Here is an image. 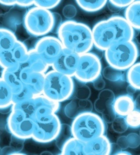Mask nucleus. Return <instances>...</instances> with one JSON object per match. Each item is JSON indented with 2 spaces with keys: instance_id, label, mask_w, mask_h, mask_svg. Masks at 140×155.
Instances as JSON below:
<instances>
[{
  "instance_id": "32",
  "label": "nucleus",
  "mask_w": 140,
  "mask_h": 155,
  "mask_svg": "<svg viewBox=\"0 0 140 155\" xmlns=\"http://www.w3.org/2000/svg\"><path fill=\"white\" fill-rule=\"evenodd\" d=\"M74 97L79 99H88L91 96V90L85 83H81L79 85H76L74 87Z\"/></svg>"
},
{
  "instance_id": "28",
  "label": "nucleus",
  "mask_w": 140,
  "mask_h": 155,
  "mask_svg": "<svg viewBox=\"0 0 140 155\" xmlns=\"http://www.w3.org/2000/svg\"><path fill=\"white\" fill-rule=\"evenodd\" d=\"M28 48L23 42L18 40L11 49V52L18 63L20 64H24L28 56Z\"/></svg>"
},
{
  "instance_id": "34",
  "label": "nucleus",
  "mask_w": 140,
  "mask_h": 155,
  "mask_svg": "<svg viewBox=\"0 0 140 155\" xmlns=\"http://www.w3.org/2000/svg\"><path fill=\"white\" fill-rule=\"evenodd\" d=\"M113 103L114 101L109 102L105 106L104 110L101 113L102 114L101 117L102 118L104 122L105 123H107V124H109V123L111 124L112 121L115 119V117H116V115L113 108Z\"/></svg>"
},
{
  "instance_id": "8",
  "label": "nucleus",
  "mask_w": 140,
  "mask_h": 155,
  "mask_svg": "<svg viewBox=\"0 0 140 155\" xmlns=\"http://www.w3.org/2000/svg\"><path fill=\"white\" fill-rule=\"evenodd\" d=\"M6 125L11 135L25 140L32 138L34 120L23 111L11 109L6 120Z\"/></svg>"
},
{
  "instance_id": "17",
  "label": "nucleus",
  "mask_w": 140,
  "mask_h": 155,
  "mask_svg": "<svg viewBox=\"0 0 140 155\" xmlns=\"http://www.w3.org/2000/svg\"><path fill=\"white\" fill-rule=\"evenodd\" d=\"M21 13L13 9L0 14V28L6 29L15 32L18 27L22 23Z\"/></svg>"
},
{
  "instance_id": "24",
  "label": "nucleus",
  "mask_w": 140,
  "mask_h": 155,
  "mask_svg": "<svg viewBox=\"0 0 140 155\" xmlns=\"http://www.w3.org/2000/svg\"><path fill=\"white\" fill-rule=\"evenodd\" d=\"M76 2L83 11L95 13L102 10L106 6L108 0H76Z\"/></svg>"
},
{
  "instance_id": "41",
  "label": "nucleus",
  "mask_w": 140,
  "mask_h": 155,
  "mask_svg": "<svg viewBox=\"0 0 140 155\" xmlns=\"http://www.w3.org/2000/svg\"><path fill=\"white\" fill-rule=\"evenodd\" d=\"M92 83H93V87L97 91L103 90V89H104L105 86H106V83H105L104 78L102 76V75H100L99 77L94 80Z\"/></svg>"
},
{
  "instance_id": "33",
  "label": "nucleus",
  "mask_w": 140,
  "mask_h": 155,
  "mask_svg": "<svg viewBox=\"0 0 140 155\" xmlns=\"http://www.w3.org/2000/svg\"><path fill=\"white\" fill-rule=\"evenodd\" d=\"M71 136H72V133H71L70 126H69L67 124H62L60 131L58 136L56 139L57 146L61 148L63 143H65L69 138H70Z\"/></svg>"
},
{
  "instance_id": "42",
  "label": "nucleus",
  "mask_w": 140,
  "mask_h": 155,
  "mask_svg": "<svg viewBox=\"0 0 140 155\" xmlns=\"http://www.w3.org/2000/svg\"><path fill=\"white\" fill-rule=\"evenodd\" d=\"M53 20H54V25H53V31H56L57 32L59 27L60 26L62 22H63V18H62L60 14H59L58 13H56V12H53Z\"/></svg>"
},
{
  "instance_id": "22",
  "label": "nucleus",
  "mask_w": 140,
  "mask_h": 155,
  "mask_svg": "<svg viewBox=\"0 0 140 155\" xmlns=\"http://www.w3.org/2000/svg\"><path fill=\"white\" fill-rule=\"evenodd\" d=\"M13 105V92L6 82L0 77V110L11 108Z\"/></svg>"
},
{
  "instance_id": "35",
  "label": "nucleus",
  "mask_w": 140,
  "mask_h": 155,
  "mask_svg": "<svg viewBox=\"0 0 140 155\" xmlns=\"http://www.w3.org/2000/svg\"><path fill=\"white\" fill-rule=\"evenodd\" d=\"M33 96L34 95L31 92V91L24 85L23 88L20 92L13 94V104L26 101V100L33 97Z\"/></svg>"
},
{
  "instance_id": "27",
  "label": "nucleus",
  "mask_w": 140,
  "mask_h": 155,
  "mask_svg": "<svg viewBox=\"0 0 140 155\" xmlns=\"http://www.w3.org/2000/svg\"><path fill=\"white\" fill-rule=\"evenodd\" d=\"M129 85L139 90L140 89V63L136 62L128 69L125 75Z\"/></svg>"
},
{
  "instance_id": "26",
  "label": "nucleus",
  "mask_w": 140,
  "mask_h": 155,
  "mask_svg": "<svg viewBox=\"0 0 140 155\" xmlns=\"http://www.w3.org/2000/svg\"><path fill=\"white\" fill-rule=\"evenodd\" d=\"M0 67L2 69H20V64L13 56L11 49L0 51Z\"/></svg>"
},
{
  "instance_id": "6",
  "label": "nucleus",
  "mask_w": 140,
  "mask_h": 155,
  "mask_svg": "<svg viewBox=\"0 0 140 155\" xmlns=\"http://www.w3.org/2000/svg\"><path fill=\"white\" fill-rule=\"evenodd\" d=\"M25 30L29 35L41 37L53 31L54 25L53 12L49 9L34 6L22 18Z\"/></svg>"
},
{
  "instance_id": "9",
  "label": "nucleus",
  "mask_w": 140,
  "mask_h": 155,
  "mask_svg": "<svg viewBox=\"0 0 140 155\" xmlns=\"http://www.w3.org/2000/svg\"><path fill=\"white\" fill-rule=\"evenodd\" d=\"M62 123L55 114L51 119L46 121H34L32 139L36 143H49L56 140L61 129Z\"/></svg>"
},
{
  "instance_id": "13",
  "label": "nucleus",
  "mask_w": 140,
  "mask_h": 155,
  "mask_svg": "<svg viewBox=\"0 0 140 155\" xmlns=\"http://www.w3.org/2000/svg\"><path fill=\"white\" fill-rule=\"evenodd\" d=\"M45 74L32 71L25 64H22L20 78L23 85L28 88L34 96L42 94Z\"/></svg>"
},
{
  "instance_id": "16",
  "label": "nucleus",
  "mask_w": 140,
  "mask_h": 155,
  "mask_svg": "<svg viewBox=\"0 0 140 155\" xmlns=\"http://www.w3.org/2000/svg\"><path fill=\"white\" fill-rule=\"evenodd\" d=\"M113 108L116 116L125 117L128 114L136 109L132 95L126 94L115 97L113 103Z\"/></svg>"
},
{
  "instance_id": "5",
  "label": "nucleus",
  "mask_w": 140,
  "mask_h": 155,
  "mask_svg": "<svg viewBox=\"0 0 140 155\" xmlns=\"http://www.w3.org/2000/svg\"><path fill=\"white\" fill-rule=\"evenodd\" d=\"M104 52L108 65L124 71L136 63L139 58L138 47L133 40L115 43Z\"/></svg>"
},
{
  "instance_id": "20",
  "label": "nucleus",
  "mask_w": 140,
  "mask_h": 155,
  "mask_svg": "<svg viewBox=\"0 0 140 155\" xmlns=\"http://www.w3.org/2000/svg\"><path fill=\"white\" fill-rule=\"evenodd\" d=\"M124 18L133 29L139 30L140 29V2L135 0L125 8Z\"/></svg>"
},
{
  "instance_id": "21",
  "label": "nucleus",
  "mask_w": 140,
  "mask_h": 155,
  "mask_svg": "<svg viewBox=\"0 0 140 155\" xmlns=\"http://www.w3.org/2000/svg\"><path fill=\"white\" fill-rule=\"evenodd\" d=\"M85 143L73 136L69 138L60 148V154L63 155H85Z\"/></svg>"
},
{
  "instance_id": "30",
  "label": "nucleus",
  "mask_w": 140,
  "mask_h": 155,
  "mask_svg": "<svg viewBox=\"0 0 140 155\" xmlns=\"http://www.w3.org/2000/svg\"><path fill=\"white\" fill-rule=\"evenodd\" d=\"M124 117L128 127L132 129L139 128L140 126V112L139 109H135Z\"/></svg>"
},
{
  "instance_id": "19",
  "label": "nucleus",
  "mask_w": 140,
  "mask_h": 155,
  "mask_svg": "<svg viewBox=\"0 0 140 155\" xmlns=\"http://www.w3.org/2000/svg\"><path fill=\"white\" fill-rule=\"evenodd\" d=\"M24 64L32 71L42 74H46L50 67V66L41 58L34 48L28 50V56Z\"/></svg>"
},
{
  "instance_id": "1",
  "label": "nucleus",
  "mask_w": 140,
  "mask_h": 155,
  "mask_svg": "<svg viewBox=\"0 0 140 155\" xmlns=\"http://www.w3.org/2000/svg\"><path fill=\"white\" fill-rule=\"evenodd\" d=\"M93 44L97 50L104 51L115 43L133 40L135 29L121 15H114L101 20L92 29Z\"/></svg>"
},
{
  "instance_id": "46",
  "label": "nucleus",
  "mask_w": 140,
  "mask_h": 155,
  "mask_svg": "<svg viewBox=\"0 0 140 155\" xmlns=\"http://www.w3.org/2000/svg\"><path fill=\"white\" fill-rule=\"evenodd\" d=\"M13 152V150L10 146H6L2 149V154H10Z\"/></svg>"
},
{
  "instance_id": "45",
  "label": "nucleus",
  "mask_w": 140,
  "mask_h": 155,
  "mask_svg": "<svg viewBox=\"0 0 140 155\" xmlns=\"http://www.w3.org/2000/svg\"><path fill=\"white\" fill-rule=\"evenodd\" d=\"M0 4L5 6H13L16 5V0H0Z\"/></svg>"
},
{
  "instance_id": "18",
  "label": "nucleus",
  "mask_w": 140,
  "mask_h": 155,
  "mask_svg": "<svg viewBox=\"0 0 140 155\" xmlns=\"http://www.w3.org/2000/svg\"><path fill=\"white\" fill-rule=\"evenodd\" d=\"M20 69H2L1 78L10 87L13 94L20 92L24 85L20 78Z\"/></svg>"
},
{
  "instance_id": "14",
  "label": "nucleus",
  "mask_w": 140,
  "mask_h": 155,
  "mask_svg": "<svg viewBox=\"0 0 140 155\" xmlns=\"http://www.w3.org/2000/svg\"><path fill=\"white\" fill-rule=\"evenodd\" d=\"M112 152V144L104 134L85 143V155H109Z\"/></svg>"
},
{
  "instance_id": "40",
  "label": "nucleus",
  "mask_w": 140,
  "mask_h": 155,
  "mask_svg": "<svg viewBox=\"0 0 140 155\" xmlns=\"http://www.w3.org/2000/svg\"><path fill=\"white\" fill-rule=\"evenodd\" d=\"M135 1V0H108V2H109L114 7L117 8H126Z\"/></svg>"
},
{
  "instance_id": "4",
  "label": "nucleus",
  "mask_w": 140,
  "mask_h": 155,
  "mask_svg": "<svg viewBox=\"0 0 140 155\" xmlns=\"http://www.w3.org/2000/svg\"><path fill=\"white\" fill-rule=\"evenodd\" d=\"M70 128L73 137L86 143L104 134L106 123L101 116L91 111L80 114L74 118Z\"/></svg>"
},
{
  "instance_id": "39",
  "label": "nucleus",
  "mask_w": 140,
  "mask_h": 155,
  "mask_svg": "<svg viewBox=\"0 0 140 155\" xmlns=\"http://www.w3.org/2000/svg\"><path fill=\"white\" fill-rule=\"evenodd\" d=\"M25 140L22 139L18 138L15 136H11V141L10 147L13 152H20L24 146Z\"/></svg>"
},
{
  "instance_id": "3",
  "label": "nucleus",
  "mask_w": 140,
  "mask_h": 155,
  "mask_svg": "<svg viewBox=\"0 0 140 155\" xmlns=\"http://www.w3.org/2000/svg\"><path fill=\"white\" fill-rule=\"evenodd\" d=\"M74 87L73 77L53 69L45 74L42 94L53 101L62 103L73 97Z\"/></svg>"
},
{
  "instance_id": "23",
  "label": "nucleus",
  "mask_w": 140,
  "mask_h": 155,
  "mask_svg": "<svg viewBox=\"0 0 140 155\" xmlns=\"http://www.w3.org/2000/svg\"><path fill=\"white\" fill-rule=\"evenodd\" d=\"M115 97V94L113 91L109 89H103L100 90L97 99L93 104V109H95L97 113L101 114L105 108L106 105L109 102L114 101Z\"/></svg>"
},
{
  "instance_id": "37",
  "label": "nucleus",
  "mask_w": 140,
  "mask_h": 155,
  "mask_svg": "<svg viewBox=\"0 0 140 155\" xmlns=\"http://www.w3.org/2000/svg\"><path fill=\"white\" fill-rule=\"evenodd\" d=\"M126 139H127L128 145L129 148L135 149V148H137L139 146L140 139L138 134L130 133L126 136Z\"/></svg>"
},
{
  "instance_id": "2",
  "label": "nucleus",
  "mask_w": 140,
  "mask_h": 155,
  "mask_svg": "<svg viewBox=\"0 0 140 155\" xmlns=\"http://www.w3.org/2000/svg\"><path fill=\"white\" fill-rule=\"evenodd\" d=\"M63 47L81 54L94 47L92 29L86 24L69 20L62 22L57 31Z\"/></svg>"
},
{
  "instance_id": "38",
  "label": "nucleus",
  "mask_w": 140,
  "mask_h": 155,
  "mask_svg": "<svg viewBox=\"0 0 140 155\" xmlns=\"http://www.w3.org/2000/svg\"><path fill=\"white\" fill-rule=\"evenodd\" d=\"M77 13V9L73 4H67L63 9V14L64 17L67 19H72L74 18Z\"/></svg>"
},
{
  "instance_id": "25",
  "label": "nucleus",
  "mask_w": 140,
  "mask_h": 155,
  "mask_svg": "<svg viewBox=\"0 0 140 155\" xmlns=\"http://www.w3.org/2000/svg\"><path fill=\"white\" fill-rule=\"evenodd\" d=\"M18 40L15 32L0 28V51L11 49Z\"/></svg>"
},
{
  "instance_id": "49",
  "label": "nucleus",
  "mask_w": 140,
  "mask_h": 155,
  "mask_svg": "<svg viewBox=\"0 0 140 155\" xmlns=\"http://www.w3.org/2000/svg\"><path fill=\"white\" fill-rule=\"evenodd\" d=\"M0 154H2V149L0 147Z\"/></svg>"
},
{
  "instance_id": "31",
  "label": "nucleus",
  "mask_w": 140,
  "mask_h": 155,
  "mask_svg": "<svg viewBox=\"0 0 140 155\" xmlns=\"http://www.w3.org/2000/svg\"><path fill=\"white\" fill-rule=\"evenodd\" d=\"M111 124L114 131L118 134H124L129 128L126 123L125 117L121 116H116Z\"/></svg>"
},
{
  "instance_id": "15",
  "label": "nucleus",
  "mask_w": 140,
  "mask_h": 155,
  "mask_svg": "<svg viewBox=\"0 0 140 155\" xmlns=\"http://www.w3.org/2000/svg\"><path fill=\"white\" fill-rule=\"evenodd\" d=\"M93 110V104L89 99H79L74 97L66 105L64 113L67 117L74 119L80 114L91 112Z\"/></svg>"
},
{
  "instance_id": "36",
  "label": "nucleus",
  "mask_w": 140,
  "mask_h": 155,
  "mask_svg": "<svg viewBox=\"0 0 140 155\" xmlns=\"http://www.w3.org/2000/svg\"><path fill=\"white\" fill-rule=\"evenodd\" d=\"M61 1L62 0H34V5L51 10L58 6Z\"/></svg>"
},
{
  "instance_id": "47",
  "label": "nucleus",
  "mask_w": 140,
  "mask_h": 155,
  "mask_svg": "<svg viewBox=\"0 0 140 155\" xmlns=\"http://www.w3.org/2000/svg\"><path fill=\"white\" fill-rule=\"evenodd\" d=\"M127 90H128V94H130V95H132L135 92H136V91H137L136 89H135L134 87H132L130 86V85H128V86Z\"/></svg>"
},
{
  "instance_id": "10",
  "label": "nucleus",
  "mask_w": 140,
  "mask_h": 155,
  "mask_svg": "<svg viewBox=\"0 0 140 155\" xmlns=\"http://www.w3.org/2000/svg\"><path fill=\"white\" fill-rule=\"evenodd\" d=\"M63 45L58 38L53 36H43L34 45V50L50 67L58 58Z\"/></svg>"
},
{
  "instance_id": "48",
  "label": "nucleus",
  "mask_w": 140,
  "mask_h": 155,
  "mask_svg": "<svg viewBox=\"0 0 140 155\" xmlns=\"http://www.w3.org/2000/svg\"><path fill=\"white\" fill-rule=\"evenodd\" d=\"M115 154H123V155H131V153L125 150H120L118 152H116Z\"/></svg>"
},
{
  "instance_id": "29",
  "label": "nucleus",
  "mask_w": 140,
  "mask_h": 155,
  "mask_svg": "<svg viewBox=\"0 0 140 155\" xmlns=\"http://www.w3.org/2000/svg\"><path fill=\"white\" fill-rule=\"evenodd\" d=\"M101 75L104 78L111 82H117L126 79L124 71L115 69L109 65L102 69Z\"/></svg>"
},
{
  "instance_id": "11",
  "label": "nucleus",
  "mask_w": 140,
  "mask_h": 155,
  "mask_svg": "<svg viewBox=\"0 0 140 155\" xmlns=\"http://www.w3.org/2000/svg\"><path fill=\"white\" fill-rule=\"evenodd\" d=\"M34 121L49 120L58 112L60 108V103L49 99L43 94L33 97Z\"/></svg>"
},
{
  "instance_id": "7",
  "label": "nucleus",
  "mask_w": 140,
  "mask_h": 155,
  "mask_svg": "<svg viewBox=\"0 0 140 155\" xmlns=\"http://www.w3.org/2000/svg\"><path fill=\"white\" fill-rule=\"evenodd\" d=\"M102 66L99 57L93 52H87L79 55L74 77L81 83H92L101 75Z\"/></svg>"
},
{
  "instance_id": "43",
  "label": "nucleus",
  "mask_w": 140,
  "mask_h": 155,
  "mask_svg": "<svg viewBox=\"0 0 140 155\" xmlns=\"http://www.w3.org/2000/svg\"><path fill=\"white\" fill-rule=\"evenodd\" d=\"M116 145L119 147L120 150H126L127 148H128L126 136H121L117 139Z\"/></svg>"
},
{
  "instance_id": "12",
  "label": "nucleus",
  "mask_w": 140,
  "mask_h": 155,
  "mask_svg": "<svg viewBox=\"0 0 140 155\" xmlns=\"http://www.w3.org/2000/svg\"><path fill=\"white\" fill-rule=\"evenodd\" d=\"M79 55L80 54L70 50L63 48L58 58L51 65L53 69L60 74L74 77Z\"/></svg>"
},
{
  "instance_id": "44",
  "label": "nucleus",
  "mask_w": 140,
  "mask_h": 155,
  "mask_svg": "<svg viewBox=\"0 0 140 155\" xmlns=\"http://www.w3.org/2000/svg\"><path fill=\"white\" fill-rule=\"evenodd\" d=\"M34 0H16V6L22 8H27L34 5Z\"/></svg>"
}]
</instances>
